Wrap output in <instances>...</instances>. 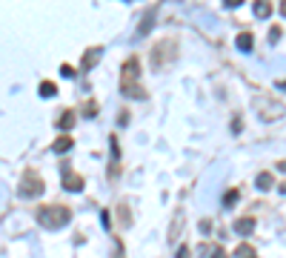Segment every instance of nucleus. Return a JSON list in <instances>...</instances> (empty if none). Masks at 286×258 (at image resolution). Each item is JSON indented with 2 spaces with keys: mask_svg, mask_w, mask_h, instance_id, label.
<instances>
[{
  "mask_svg": "<svg viewBox=\"0 0 286 258\" xmlns=\"http://www.w3.org/2000/svg\"><path fill=\"white\" fill-rule=\"evenodd\" d=\"M255 106L260 109V112H257V115H260V121H278V118L286 112L278 100H269V97H263V100L257 97V100H255Z\"/></svg>",
  "mask_w": 286,
  "mask_h": 258,
  "instance_id": "nucleus-4",
  "label": "nucleus"
},
{
  "mask_svg": "<svg viewBox=\"0 0 286 258\" xmlns=\"http://www.w3.org/2000/svg\"><path fill=\"white\" fill-rule=\"evenodd\" d=\"M43 181H40V175H34V172H26L23 175V181H20V195L23 198H37V195H43Z\"/></svg>",
  "mask_w": 286,
  "mask_h": 258,
  "instance_id": "nucleus-5",
  "label": "nucleus"
},
{
  "mask_svg": "<svg viewBox=\"0 0 286 258\" xmlns=\"http://www.w3.org/2000/svg\"><path fill=\"white\" fill-rule=\"evenodd\" d=\"M278 190H281V193H284V195H286V181H284V184H281V187H278Z\"/></svg>",
  "mask_w": 286,
  "mask_h": 258,
  "instance_id": "nucleus-30",
  "label": "nucleus"
},
{
  "mask_svg": "<svg viewBox=\"0 0 286 258\" xmlns=\"http://www.w3.org/2000/svg\"><path fill=\"white\" fill-rule=\"evenodd\" d=\"M52 149H55V152H69V149H72V138H69V135H60V138L52 144Z\"/></svg>",
  "mask_w": 286,
  "mask_h": 258,
  "instance_id": "nucleus-13",
  "label": "nucleus"
},
{
  "mask_svg": "<svg viewBox=\"0 0 286 258\" xmlns=\"http://www.w3.org/2000/svg\"><path fill=\"white\" fill-rule=\"evenodd\" d=\"M235 232H238V235H252L255 218H238V221H235Z\"/></svg>",
  "mask_w": 286,
  "mask_h": 258,
  "instance_id": "nucleus-8",
  "label": "nucleus"
},
{
  "mask_svg": "<svg viewBox=\"0 0 286 258\" xmlns=\"http://www.w3.org/2000/svg\"><path fill=\"white\" fill-rule=\"evenodd\" d=\"M269 15H272V3H269V0H255V17L266 20Z\"/></svg>",
  "mask_w": 286,
  "mask_h": 258,
  "instance_id": "nucleus-9",
  "label": "nucleus"
},
{
  "mask_svg": "<svg viewBox=\"0 0 286 258\" xmlns=\"http://www.w3.org/2000/svg\"><path fill=\"white\" fill-rule=\"evenodd\" d=\"M241 3H243V0H223V6H226V9H238Z\"/></svg>",
  "mask_w": 286,
  "mask_h": 258,
  "instance_id": "nucleus-22",
  "label": "nucleus"
},
{
  "mask_svg": "<svg viewBox=\"0 0 286 258\" xmlns=\"http://www.w3.org/2000/svg\"><path fill=\"white\" fill-rule=\"evenodd\" d=\"M241 198V193L238 190H229V193L223 195V207H235V201Z\"/></svg>",
  "mask_w": 286,
  "mask_h": 258,
  "instance_id": "nucleus-18",
  "label": "nucleus"
},
{
  "mask_svg": "<svg viewBox=\"0 0 286 258\" xmlns=\"http://www.w3.org/2000/svg\"><path fill=\"white\" fill-rule=\"evenodd\" d=\"M255 187H257V190H263V193H266V190H272V175H269V172H260V175H257V181H255Z\"/></svg>",
  "mask_w": 286,
  "mask_h": 258,
  "instance_id": "nucleus-14",
  "label": "nucleus"
},
{
  "mask_svg": "<svg viewBox=\"0 0 286 258\" xmlns=\"http://www.w3.org/2000/svg\"><path fill=\"white\" fill-rule=\"evenodd\" d=\"M155 26V9H149L146 15H143V23H140V29H137V34H146L149 29Z\"/></svg>",
  "mask_w": 286,
  "mask_h": 258,
  "instance_id": "nucleus-11",
  "label": "nucleus"
},
{
  "mask_svg": "<svg viewBox=\"0 0 286 258\" xmlns=\"http://www.w3.org/2000/svg\"><path fill=\"white\" fill-rule=\"evenodd\" d=\"M63 190H69V193H80V190H83V178H80L77 172H69V169H66V175H63Z\"/></svg>",
  "mask_w": 286,
  "mask_h": 258,
  "instance_id": "nucleus-6",
  "label": "nucleus"
},
{
  "mask_svg": "<svg viewBox=\"0 0 286 258\" xmlns=\"http://www.w3.org/2000/svg\"><path fill=\"white\" fill-rule=\"evenodd\" d=\"M72 221V210L63 204H43L37 210V224L46 226V229H60Z\"/></svg>",
  "mask_w": 286,
  "mask_h": 258,
  "instance_id": "nucleus-1",
  "label": "nucleus"
},
{
  "mask_svg": "<svg viewBox=\"0 0 286 258\" xmlns=\"http://www.w3.org/2000/svg\"><path fill=\"white\" fill-rule=\"evenodd\" d=\"M118 124H120V127H126V124H129V112H126V109L118 115Z\"/></svg>",
  "mask_w": 286,
  "mask_h": 258,
  "instance_id": "nucleus-21",
  "label": "nucleus"
},
{
  "mask_svg": "<svg viewBox=\"0 0 286 258\" xmlns=\"http://www.w3.org/2000/svg\"><path fill=\"white\" fill-rule=\"evenodd\" d=\"M235 258H257V256H255V250L249 244H241V247L235 250Z\"/></svg>",
  "mask_w": 286,
  "mask_h": 258,
  "instance_id": "nucleus-17",
  "label": "nucleus"
},
{
  "mask_svg": "<svg viewBox=\"0 0 286 258\" xmlns=\"http://www.w3.org/2000/svg\"><path fill=\"white\" fill-rule=\"evenodd\" d=\"M235 43H238V49H241V52H252L255 37L249 32H243V34H238V40H235Z\"/></svg>",
  "mask_w": 286,
  "mask_h": 258,
  "instance_id": "nucleus-10",
  "label": "nucleus"
},
{
  "mask_svg": "<svg viewBox=\"0 0 286 258\" xmlns=\"http://www.w3.org/2000/svg\"><path fill=\"white\" fill-rule=\"evenodd\" d=\"M178 258H192L189 247H178Z\"/></svg>",
  "mask_w": 286,
  "mask_h": 258,
  "instance_id": "nucleus-23",
  "label": "nucleus"
},
{
  "mask_svg": "<svg viewBox=\"0 0 286 258\" xmlns=\"http://www.w3.org/2000/svg\"><path fill=\"white\" fill-rule=\"evenodd\" d=\"M200 232H203V235L212 232V221H200Z\"/></svg>",
  "mask_w": 286,
  "mask_h": 258,
  "instance_id": "nucleus-24",
  "label": "nucleus"
},
{
  "mask_svg": "<svg viewBox=\"0 0 286 258\" xmlns=\"http://www.w3.org/2000/svg\"><path fill=\"white\" fill-rule=\"evenodd\" d=\"M218 253V247H212V244H200L197 247V258H215Z\"/></svg>",
  "mask_w": 286,
  "mask_h": 258,
  "instance_id": "nucleus-16",
  "label": "nucleus"
},
{
  "mask_svg": "<svg viewBox=\"0 0 286 258\" xmlns=\"http://www.w3.org/2000/svg\"><path fill=\"white\" fill-rule=\"evenodd\" d=\"M178 58V43L175 40H158L155 46H152V52H149V61H152V66L155 69H163V66H169L172 61Z\"/></svg>",
  "mask_w": 286,
  "mask_h": 258,
  "instance_id": "nucleus-3",
  "label": "nucleus"
},
{
  "mask_svg": "<svg viewBox=\"0 0 286 258\" xmlns=\"http://www.w3.org/2000/svg\"><path fill=\"white\" fill-rule=\"evenodd\" d=\"M269 40L275 43V40H281V26H272V32H269Z\"/></svg>",
  "mask_w": 286,
  "mask_h": 258,
  "instance_id": "nucleus-20",
  "label": "nucleus"
},
{
  "mask_svg": "<svg viewBox=\"0 0 286 258\" xmlns=\"http://www.w3.org/2000/svg\"><path fill=\"white\" fill-rule=\"evenodd\" d=\"M115 258H123V253H120V241H115Z\"/></svg>",
  "mask_w": 286,
  "mask_h": 258,
  "instance_id": "nucleus-27",
  "label": "nucleus"
},
{
  "mask_svg": "<svg viewBox=\"0 0 286 258\" xmlns=\"http://www.w3.org/2000/svg\"><path fill=\"white\" fill-rule=\"evenodd\" d=\"M120 218H123V224H129V221H132V218H129V210H126V207H120Z\"/></svg>",
  "mask_w": 286,
  "mask_h": 258,
  "instance_id": "nucleus-25",
  "label": "nucleus"
},
{
  "mask_svg": "<svg viewBox=\"0 0 286 258\" xmlns=\"http://www.w3.org/2000/svg\"><path fill=\"white\" fill-rule=\"evenodd\" d=\"M281 12H284V17H286V0H281Z\"/></svg>",
  "mask_w": 286,
  "mask_h": 258,
  "instance_id": "nucleus-29",
  "label": "nucleus"
},
{
  "mask_svg": "<svg viewBox=\"0 0 286 258\" xmlns=\"http://www.w3.org/2000/svg\"><path fill=\"white\" fill-rule=\"evenodd\" d=\"M75 121H77V115L66 109L63 115H60V121H58V127H60V129H63V132H66V129H72V127H75Z\"/></svg>",
  "mask_w": 286,
  "mask_h": 258,
  "instance_id": "nucleus-12",
  "label": "nucleus"
},
{
  "mask_svg": "<svg viewBox=\"0 0 286 258\" xmlns=\"http://www.w3.org/2000/svg\"><path fill=\"white\" fill-rule=\"evenodd\" d=\"M137 78H140V61L137 58H129L126 64H123V81H120V92L129 97H137V100H143L146 92H143V86L137 83Z\"/></svg>",
  "mask_w": 286,
  "mask_h": 258,
  "instance_id": "nucleus-2",
  "label": "nucleus"
},
{
  "mask_svg": "<svg viewBox=\"0 0 286 258\" xmlns=\"http://www.w3.org/2000/svg\"><path fill=\"white\" fill-rule=\"evenodd\" d=\"M40 95L43 97H55L58 95V86H55L52 81H43V83H40Z\"/></svg>",
  "mask_w": 286,
  "mask_h": 258,
  "instance_id": "nucleus-15",
  "label": "nucleus"
},
{
  "mask_svg": "<svg viewBox=\"0 0 286 258\" xmlns=\"http://www.w3.org/2000/svg\"><path fill=\"white\" fill-rule=\"evenodd\" d=\"M83 115H86V118H95V115H97V103H95V100H89V103H86Z\"/></svg>",
  "mask_w": 286,
  "mask_h": 258,
  "instance_id": "nucleus-19",
  "label": "nucleus"
},
{
  "mask_svg": "<svg viewBox=\"0 0 286 258\" xmlns=\"http://www.w3.org/2000/svg\"><path fill=\"white\" fill-rule=\"evenodd\" d=\"M278 86H281V89H286V81H278Z\"/></svg>",
  "mask_w": 286,
  "mask_h": 258,
  "instance_id": "nucleus-31",
  "label": "nucleus"
},
{
  "mask_svg": "<svg viewBox=\"0 0 286 258\" xmlns=\"http://www.w3.org/2000/svg\"><path fill=\"white\" fill-rule=\"evenodd\" d=\"M100 55H103V46H92V49L83 55V64H80V69H83V72H89V69L97 64V58H100Z\"/></svg>",
  "mask_w": 286,
  "mask_h": 258,
  "instance_id": "nucleus-7",
  "label": "nucleus"
},
{
  "mask_svg": "<svg viewBox=\"0 0 286 258\" xmlns=\"http://www.w3.org/2000/svg\"><path fill=\"white\" fill-rule=\"evenodd\" d=\"M278 169H281V172H286V161H278Z\"/></svg>",
  "mask_w": 286,
  "mask_h": 258,
  "instance_id": "nucleus-28",
  "label": "nucleus"
},
{
  "mask_svg": "<svg viewBox=\"0 0 286 258\" xmlns=\"http://www.w3.org/2000/svg\"><path fill=\"white\" fill-rule=\"evenodd\" d=\"M63 75H66V78H75V69H72V66L66 64V66H63Z\"/></svg>",
  "mask_w": 286,
  "mask_h": 258,
  "instance_id": "nucleus-26",
  "label": "nucleus"
}]
</instances>
